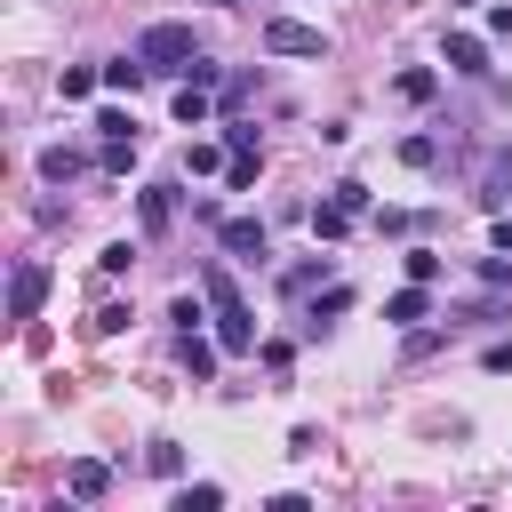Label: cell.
<instances>
[{
	"mask_svg": "<svg viewBox=\"0 0 512 512\" xmlns=\"http://www.w3.org/2000/svg\"><path fill=\"white\" fill-rule=\"evenodd\" d=\"M200 296H208V312H216V344H224V352H256L248 296L232 288V272H224V264H208V272H200Z\"/></svg>",
	"mask_w": 512,
	"mask_h": 512,
	"instance_id": "6da1fadb",
	"label": "cell"
},
{
	"mask_svg": "<svg viewBox=\"0 0 512 512\" xmlns=\"http://www.w3.org/2000/svg\"><path fill=\"white\" fill-rule=\"evenodd\" d=\"M136 56L152 72H192L200 64V40H192V24H144L136 32Z\"/></svg>",
	"mask_w": 512,
	"mask_h": 512,
	"instance_id": "7a4b0ae2",
	"label": "cell"
},
{
	"mask_svg": "<svg viewBox=\"0 0 512 512\" xmlns=\"http://www.w3.org/2000/svg\"><path fill=\"white\" fill-rule=\"evenodd\" d=\"M264 48L272 56H328V32L320 24H296V16H272L264 24Z\"/></svg>",
	"mask_w": 512,
	"mask_h": 512,
	"instance_id": "3957f363",
	"label": "cell"
},
{
	"mask_svg": "<svg viewBox=\"0 0 512 512\" xmlns=\"http://www.w3.org/2000/svg\"><path fill=\"white\" fill-rule=\"evenodd\" d=\"M40 296H48V264L24 256V264L8 272V320H40Z\"/></svg>",
	"mask_w": 512,
	"mask_h": 512,
	"instance_id": "277c9868",
	"label": "cell"
},
{
	"mask_svg": "<svg viewBox=\"0 0 512 512\" xmlns=\"http://www.w3.org/2000/svg\"><path fill=\"white\" fill-rule=\"evenodd\" d=\"M224 248H232L240 264H264V256H272V232H264L256 216H224Z\"/></svg>",
	"mask_w": 512,
	"mask_h": 512,
	"instance_id": "5b68a950",
	"label": "cell"
},
{
	"mask_svg": "<svg viewBox=\"0 0 512 512\" xmlns=\"http://www.w3.org/2000/svg\"><path fill=\"white\" fill-rule=\"evenodd\" d=\"M136 216H144V232H168L176 224V184H144L136 192Z\"/></svg>",
	"mask_w": 512,
	"mask_h": 512,
	"instance_id": "8992f818",
	"label": "cell"
},
{
	"mask_svg": "<svg viewBox=\"0 0 512 512\" xmlns=\"http://www.w3.org/2000/svg\"><path fill=\"white\" fill-rule=\"evenodd\" d=\"M424 312H432L424 280H408V288H392V296H384V320H400V328H408V320H424Z\"/></svg>",
	"mask_w": 512,
	"mask_h": 512,
	"instance_id": "52a82bcc",
	"label": "cell"
},
{
	"mask_svg": "<svg viewBox=\"0 0 512 512\" xmlns=\"http://www.w3.org/2000/svg\"><path fill=\"white\" fill-rule=\"evenodd\" d=\"M64 488H72V496H80V504H96V496H104V488H112V472H104V464H96V456H80V464H72V472H64Z\"/></svg>",
	"mask_w": 512,
	"mask_h": 512,
	"instance_id": "ba28073f",
	"label": "cell"
},
{
	"mask_svg": "<svg viewBox=\"0 0 512 512\" xmlns=\"http://www.w3.org/2000/svg\"><path fill=\"white\" fill-rule=\"evenodd\" d=\"M176 120H184V128H208V120H216V104H208V88H200V80H184V88H176Z\"/></svg>",
	"mask_w": 512,
	"mask_h": 512,
	"instance_id": "9c48e42d",
	"label": "cell"
},
{
	"mask_svg": "<svg viewBox=\"0 0 512 512\" xmlns=\"http://www.w3.org/2000/svg\"><path fill=\"white\" fill-rule=\"evenodd\" d=\"M448 72H488V48L472 32H448Z\"/></svg>",
	"mask_w": 512,
	"mask_h": 512,
	"instance_id": "30bf717a",
	"label": "cell"
},
{
	"mask_svg": "<svg viewBox=\"0 0 512 512\" xmlns=\"http://www.w3.org/2000/svg\"><path fill=\"white\" fill-rule=\"evenodd\" d=\"M432 88H440V72H424V64H408V72L392 80V96H400V104H432Z\"/></svg>",
	"mask_w": 512,
	"mask_h": 512,
	"instance_id": "8fae6325",
	"label": "cell"
},
{
	"mask_svg": "<svg viewBox=\"0 0 512 512\" xmlns=\"http://www.w3.org/2000/svg\"><path fill=\"white\" fill-rule=\"evenodd\" d=\"M80 168H88V160H80V152H64V144H48V152H40V176H48V184H72Z\"/></svg>",
	"mask_w": 512,
	"mask_h": 512,
	"instance_id": "7c38bea8",
	"label": "cell"
},
{
	"mask_svg": "<svg viewBox=\"0 0 512 512\" xmlns=\"http://www.w3.org/2000/svg\"><path fill=\"white\" fill-rule=\"evenodd\" d=\"M184 368H192V376H216V344H208L200 328H184Z\"/></svg>",
	"mask_w": 512,
	"mask_h": 512,
	"instance_id": "4fadbf2b",
	"label": "cell"
},
{
	"mask_svg": "<svg viewBox=\"0 0 512 512\" xmlns=\"http://www.w3.org/2000/svg\"><path fill=\"white\" fill-rule=\"evenodd\" d=\"M144 72H152L144 56H120V64H104V88H144Z\"/></svg>",
	"mask_w": 512,
	"mask_h": 512,
	"instance_id": "5bb4252c",
	"label": "cell"
},
{
	"mask_svg": "<svg viewBox=\"0 0 512 512\" xmlns=\"http://www.w3.org/2000/svg\"><path fill=\"white\" fill-rule=\"evenodd\" d=\"M88 88H96V72H88V64H64V72H56V96H64V104H80Z\"/></svg>",
	"mask_w": 512,
	"mask_h": 512,
	"instance_id": "9a60e30c",
	"label": "cell"
},
{
	"mask_svg": "<svg viewBox=\"0 0 512 512\" xmlns=\"http://www.w3.org/2000/svg\"><path fill=\"white\" fill-rule=\"evenodd\" d=\"M344 224H352V208H344V200H328V208H312V232H320V240H344Z\"/></svg>",
	"mask_w": 512,
	"mask_h": 512,
	"instance_id": "2e32d148",
	"label": "cell"
},
{
	"mask_svg": "<svg viewBox=\"0 0 512 512\" xmlns=\"http://www.w3.org/2000/svg\"><path fill=\"white\" fill-rule=\"evenodd\" d=\"M224 504V488L216 480H200V488H176V512H216Z\"/></svg>",
	"mask_w": 512,
	"mask_h": 512,
	"instance_id": "e0dca14e",
	"label": "cell"
},
{
	"mask_svg": "<svg viewBox=\"0 0 512 512\" xmlns=\"http://www.w3.org/2000/svg\"><path fill=\"white\" fill-rule=\"evenodd\" d=\"M96 160H104L112 176H120V168H136V136H104V152H96Z\"/></svg>",
	"mask_w": 512,
	"mask_h": 512,
	"instance_id": "ac0fdd59",
	"label": "cell"
},
{
	"mask_svg": "<svg viewBox=\"0 0 512 512\" xmlns=\"http://www.w3.org/2000/svg\"><path fill=\"white\" fill-rule=\"evenodd\" d=\"M408 280H424V288H432V280H440V256H432V248H408Z\"/></svg>",
	"mask_w": 512,
	"mask_h": 512,
	"instance_id": "d6986e66",
	"label": "cell"
},
{
	"mask_svg": "<svg viewBox=\"0 0 512 512\" xmlns=\"http://www.w3.org/2000/svg\"><path fill=\"white\" fill-rule=\"evenodd\" d=\"M320 280H328V264H296L280 288H288V296H304V288H320Z\"/></svg>",
	"mask_w": 512,
	"mask_h": 512,
	"instance_id": "ffe728a7",
	"label": "cell"
},
{
	"mask_svg": "<svg viewBox=\"0 0 512 512\" xmlns=\"http://www.w3.org/2000/svg\"><path fill=\"white\" fill-rule=\"evenodd\" d=\"M432 152H440L432 136H408V144H400V160H408V168H432Z\"/></svg>",
	"mask_w": 512,
	"mask_h": 512,
	"instance_id": "44dd1931",
	"label": "cell"
},
{
	"mask_svg": "<svg viewBox=\"0 0 512 512\" xmlns=\"http://www.w3.org/2000/svg\"><path fill=\"white\" fill-rule=\"evenodd\" d=\"M496 248H504V256H512V216H496Z\"/></svg>",
	"mask_w": 512,
	"mask_h": 512,
	"instance_id": "7402d4cb",
	"label": "cell"
},
{
	"mask_svg": "<svg viewBox=\"0 0 512 512\" xmlns=\"http://www.w3.org/2000/svg\"><path fill=\"white\" fill-rule=\"evenodd\" d=\"M216 8H248V0H216Z\"/></svg>",
	"mask_w": 512,
	"mask_h": 512,
	"instance_id": "603a6c76",
	"label": "cell"
}]
</instances>
